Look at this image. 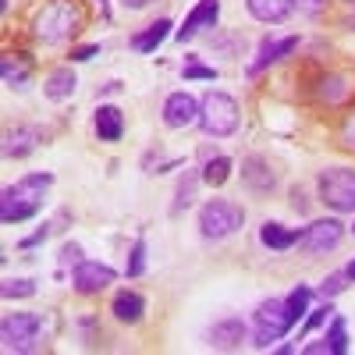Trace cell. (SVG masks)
<instances>
[{"mask_svg": "<svg viewBox=\"0 0 355 355\" xmlns=\"http://www.w3.org/2000/svg\"><path fill=\"white\" fill-rule=\"evenodd\" d=\"M50 189H53V174H46V171H36V174L18 178L15 185L4 189V199H0V220H4V224L33 220V217L43 210Z\"/></svg>", "mask_w": 355, "mask_h": 355, "instance_id": "obj_1", "label": "cell"}, {"mask_svg": "<svg viewBox=\"0 0 355 355\" xmlns=\"http://www.w3.org/2000/svg\"><path fill=\"white\" fill-rule=\"evenodd\" d=\"M82 25H85V11L75 4V0H53V4H46L36 21H33V36L46 46L53 43H64L71 40L75 33H82Z\"/></svg>", "mask_w": 355, "mask_h": 355, "instance_id": "obj_2", "label": "cell"}, {"mask_svg": "<svg viewBox=\"0 0 355 355\" xmlns=\"http://www.w3.org/2000/svg\"><path fill=\"white\" fill-rule=\"evenodd\" d=\"M239 100L220 93V89H210L202 100H199V128L210 135V139H227L239 132Z\"/></svg>", "mask_w": 355, "mask_h": 355, "instance_id": "obj_3", "label": "cell"}, {"mask_svg": "<svg viewBox=\"0 0 355 355\" xmlns=\"http://www.w3.org/2000/svg\"><path fill=\"white\" fill-rule=\"evenodd\" d=\"M245 224V210L231 199H210L199 206V234L206 242H220L227 234L242 231Z\"/></svg>", "mask_w": 355, "mask_h": 355, "instance_id": "obj_4", "label": "cell"}, {"mask_svg": "<svg viewBox=\"0 0 355 355\" xmlns=\"http://www.w3.org/2000/svg\"><path fill=\"white\" fill-rule=\"evenodd\" d=\"M295 327V316L288 309V299H266L256 316H252V345L256 348H270Z\"/></svg>", "mask_w": 355, "mask_h": 355, "instance_id": "obj_5", "label": "cell"}, {"mask_svg": "<svg viewBox=\"0 0 355 355\" xmlns=\"http://www.w3.org/2000/svg\"><path fill=\"white\" fill-rule=\"evenodd\" d=\"M0 341L4 352H36L43 341V316L40 313H8L0 320Z\"/></svg>", "mask_w": 355, "mask_h": 355, "instance_id": "obj_6", "label": "cell"}, {"mask_svg": "<svg viewBox=\"0 0 355 355\" xmlns=\"http://www.w3.org/2000/svg\"><path fill=\"white\" fill-rule=\"evenodd\" d=\"M320 202L338 214H355V171L352 167H327L316 174Z\"/></svg>", "mask_w": 355, "mask_h": 355, "instance_id": "obj_7", "label": "cell"}, {"mask_svg": "<svg viewBox=\"0 0 355 355\" xmlns=\"http://www.w3.org/2000/svg\"><path fill=\"white\" fill-rule=\"evenodd\" d=\"M345 239V224L338 217H327V220H313L309 227H302V239L299 245L309 252V256H323V252H334Z\"/></svg>", "mask_w": 355, "mask_h": 355, "instance_id": "obj_8", "label": "cell"}, {"mask_svg": "<svg viewBox=\"0 0 355 355\" xmlns=\"http://www.w3.org/2000/svg\"><path fill=\"white\" fill-rule=\"evenodd\" d=\"M114 281H117V274H114V266H107V263L82 259L78 266H71V284H75L78 295H96V291L110 288Z\"/></svg>", "mask_w": 355, "mask_h": 355, "instance_id": "obj_9", "label": "cell"}, {"mask_svg": "<svg viewBox=\"0 0 355 355\" xmlns=\"http://www.w3.org/2000/svg\"><path fill=\"white\" fill-rule=\"evenodd\" d=\"M217 18H220V0H199V4L185 15L182 28H174V40L178 43H189V40H196L202 33V28H214Z\"/></svg>", "mask_w": 355, "mask_h": 355, "instance_id": "obj_10", "label": "cell"}, {"mask_svg": "<svg viewBox=\"0 0 355 355\" xmlns=\"http://www.w3.org/2000/svg\"><path fill=\"white\" fill-rule=\"evenodd\" d=\"M164 125L167 128H189V125H199V100L192 93H171L164 100Z\"/></svg>", "mask_w": 355, "mask_h": 355, "instance_id": "obj_11", "label": "cell"}, {"mask_svg": "<svg viewBox=\"0 0 355 355\" xmlns=\"http://www.w3.org/2000/svg\"><path fill=\"white\" fill-rule=\"evenodd\" d=\"M295 46H299V36H284V40H274V36H266L263 43H259V50H256V57L249 61V68H245V75L249 78H256V75H263L270 64H277L281 57H288Z\"/></svg>", "mask_w": 355, "mask_h": 355, "instance_id": "obj_12", "label": "cell"}, {"mask_svg": "<svg viewBox=\"0 0 355 355\" xmlns=\"http://www.w3.org/2000/svg\"><path fill=\"white\" fill-rule=\"evenodd\" d=\"M43 142V132L36 125H18V128H8L4 132V157L8 160H21L36 150Z\"/></svg>", "mask_w": 355, "mask_h": 355, "instance_id": "obj_13", "label": "cell"}, {"mask_svg": "<svg viewBox=\"0 0 355 355\" xmlns=\"http://www.w3.org/2000/svg\"><path fill=\"white\" fill-rule=\"evenodd\" d=\"M242 182L249 185V192L266 196V192L277 189V174L270 171V164H266L263 157H249V160L242 164Z\"/></svg>", "mask_w": 355, "mask_h": 355, "instance_id": "obj_14", "label": "cell"}, {"mask_svg": "<svg viewBox=\"0 0 355 355\" xmlns=\"http://www.w3.org/2000/svg\"><path fill=\"white\" fill-rule=\"evenodd\" d=\"M245 341V320L239 316H227V320H217L210 327V348H220V352H234Z\"/></svg>", "mask_w": 355, "mask_h": 355, "instance_id": "obj_15", "label": "cell"}, {"mask_svg": "<svg viewBox=\"0 0 355 355\" xmlns=\"http://www.w3.org/2000/svg\"><path fill=\"white\" fill-rule=\"evenodd\" d=\"M245 11L263 25H281L284 18H291L295 0H245Z\"/></svg>", "mask_w": 355, "mask_h": 355, "instance_id": "obj_16", "label": "cell"}, {"mask_svg": "<svg viewBox=\"0 0 355 355\" xmlns=\"http://www.w3.org/2000/svg\"><path fill=\"white\" fill-rule=\"evenodd\" d=\"M93 128H96V135L103 142H121V135H125V114L117 110L114 103H100V110L93 117Z\"/></svg>", "mask_w": 355, "mask_h": 355, "instance_id": "obj_17", "label": "cell"}, {"mask_svg": "<svg viewBox=\"0 0 355 355\" xmlns=\"http://www.w3.org/2000/svg\"><path fill=\"white\" fill-rule=\"evenodd\" d=\"M75 85H78V75H75L68 64H64V68H53V71L43 78V96H46V100H53V103L71 100Z\"/></svg>", "mask_w": 355, "mask_h": 355, "instance_id": "obj_18", "label": "cell"}, {"mask_svg": "<svg viewBox=\"0 0 355 355\" xmlns=\"http://www.w3.org/2000/svg\"><path fill=\"white\" fill-rule=\"evenodd\" d=\"M171 18H157V21H150L146 28H139V33L128 40L132 43V50H139V53H157V46L171 36Z\"/></svg>", "mask_w": 355, "mask_h": 355, "instance_id": "obj_19", "label": "cell"}, {"mask_svg": "<svg viewBox=\"0 0 355 355\" xmlns=\"http://www.w3.org/2000/svg\"><path fill=\"white\" fill-rule=\"evenodd\" d=\"M299 239H302V231L284 227V224H277V220H266V224L259 227V242H263L266 249H274V252H288L291 245H299Z\"/></svg>", "mask_w": 355, "mask_h": 355, "instance_id": "obj_20", "label": "cell"}, {"mask_svg": "<svg viewBox=\"0 0 355 355\" xmlns=\"http://www.w3.org/2000/svg\"><path fill=\"white\" fill-rule=\"evenodd\" d=\"M110 313H114V320H121V323H139L142 320V313H146V299L139 291H117L114 295V302H110Z\"/></svg>", "mask_w": 355, "mask_h": 355, "instance_id": "obj_21", "label": "cell"}, {"mask_svg": "<svg viewBox=\"0 0 355 355\" xmlns=\"http://www.w3.org/2000/svg\"><path fill=\"white\" fill-rule=\"evenodd\" d=\"M199 182H202V174H196V171H185L182 178H178V189H174V202H171V217H182V214L189 210V206H192Z\"/></svg>", "mask_w": 355, "mask_h": 355, "instance_id": "obj_22", "label": "cell"}, {"mask_svg": "<svg viewBox=\"0 0 355 355\" xmlns=\"http://www.w3.org/2000/svg\"><path fill=\"white\" fill-rule=\"evenodd\" d=\"M202 157H206V160H202V171H199V174H202V182L210 185V189H220L227 178H231L234 164H231L227 157H220V153H210V150H206Z\"/></svg>", "mask_w": 355, "mask_h": 355, "instance_id": "obj_23", "label": "cell"}, {"mask_svg": "<svg viewBox=\"0 0 355 355\" xmlns=\"http://www.w3.org/2000/svg\"><path fill=\"white\" fill-rule=\"evenodd\" d=\"M0 78H4L8 89H25L28 85V64L21 57H0Z\"/></svg>", "mask_w": 355, "mask_h": 355, "instance_id": "obj_24", "label": "cell"}, {"mask_svg": "<svg viewBox=\"0 0 355 355\" xmlns=\"http://www.w3.org/2000/svg\"><path fill=\"white\" fill-rule=\"evenodd\" d=\"M327 348L331 355H345L348 352V334H345V316H331V327H327Z\"/></svg>", "mask_w": 355, "mask_h": 355, "instance_id": "obj_25", "label": "cell"}, {"mask_svg": "<svg viewBox=\"0 0 355 355\" xmlns=\"http://www.w3.org/2000/svg\"><path fill=\"white\" fill-rule=\"evenodd\" d=\"M146 274V239H135L128 249V263H125V277H142Z\"/></svg>", "mask_w": 355, "mask_h": 355, "instance_id": "obj_26", "label": "cell"}, {"mask_svg": "<svg viewBox=\"0 0 355 355\" xmlns=\"http://www.w3.org/2000/svg\"><path fill=\"white\" fill-rule=\"evenodd\" d=\"M334 316V306H331V299H323V306H316V309H309L306 313V327H302V338L309 334V331H316V327H323Z\"/></svg>", "mask_w": 355, "mask_h": 355, "instance_id": "obj_27", "label": "cell"}, {"mask_svg": "<svg viewBox=\"0 0 355 355\" xmlns=\"http://www.w3.org/2000/svg\"><path fill=\"white\" fill-rule=\"evenodd\" d=\"M182 78L185 82H196V78H206V82H214L217 78V68H206L199 57H189V61L182 64Z\"/></svg>", "mask_w": 355, "mask_h": 355, "instance_id": "obj_28", "label": "cell"}, {"mask_svg": "<svg viewBox=\"0 0 355 355\" xmlns=\"http://www.w3.org/2000/svg\"><path fill=\"white\" fill-rule=\"evenodd\" d=\"M36 295V281L18 277V281H4V299H33Z\"/></svg>", "mask_w": 355, "mask_h": 355, "instance_id": "obj_29", "label": "cell"}, {"mask_svg": "<svg viewBox=\"0 0 355 355\" xmlns=\"http://www.w3.org/2000/svg\"><path fill=\"white\" fill-rule=\"evenodd\" d=\"M345 277H348L345 270H334L327 281L316 288V295H320V299H334V295H341V291H345Z\"/></svg>", "mask_w": 355, "mask_h": 355, "instance_id": "obj_30", "label": "cell"}, {"mask_svg": "<svg viewBox=\"0 0 355 355\" xmlns=\"http://www.w3.org/2000/svg\"><path fill=\"white\" fill-rule=\"evenodd\" d=\"M82 263V245L78 242H64L61 245V266H78Z\"/></svg>", "mask_w": 355, "mask_h": 355, "instance_id": "obj_31", "label": "cell"}, {"mask_svg": "<svg viewBox=\"0 0 355 355\" xmlns=\"http://www.w3.org/2000/svg\"><path fill=\"white\" fill-rule=\"evenodd\" d=\"M341 146L355 153V110L345 117V125H341Z\"/></svg>", "mask_w": 355, "mask_h": 355, "instance_id": "obj_32", "label": "cell"}, {"mask_svg": "<svg viewBox=\"0 0 355 355\" xmlns=\"http://www.w3.org/2000/svg\"><path fill=\"white\" fill-rule=\"evenodd\" d=\"M96 53H100V43H85V46L71 50V61H75V64H82V61H93Z\"/></svg>", "mask_w": 355, "mask_h": 355, "instance_id": "obj_33", "label": "cell"}, {"mask_svg": "<svg viewBox=\"0 0 355 355\" xmlns=\"http://www.w3.org/2000/svg\"><path fill=\"white\" fill-rule=\"evenodd\" d=\"M50 231H53V227H50V224H43V227H40L36 234H28V239H21L18 245H21V249H36L40 242H46V234H50Z\"/></svg>", "mask_w": 355, "mask_h": 355, "instance_id": "obj_34", "label": "cell"}, {"mask_svg": "<svg viewBox=\"0 0 355 355\" xmlns=\"http://www.w3.org/2000/svg\"><path fill=\"white\" fill-rule=\"evenodd\" d=\"M295 8L306 11V15H320L323 8H327V0H295Z\"/></svg>", "mask_w": 355, "mask_h": 355, "instance_id": "obj_35", "label": "cell"}, {"mask_svg": "<svg viewBox=\"0 0 355 355\" xmlns=\"http://www.w3.org/2000/svg\"><path fill=\"white\" fill-rule=\"evenodd\" d=\"M302 352H306V355H320V352H331V348H327V338H323V341H313V345H306Z\"/></svg>", "mask_w": 355, "mask_h": 355, "instance_id": "obj_36", "label": "cell"}, {"mask_svg": "<svg viewBox=\"0 0 355 355\" xmlns=\"http://www.w3.org/2000/svg\"><path fill=\"white\" fill-rule=\"evenodd\" d=\"M153 0H121V8H128V11H142V8H150Z\"/></svg>", "mask_w": 355, "mask_h": 355, "instance_id": "obj_37", "label": "cell"}, {"mask_svg": "<svg viewBox=\"0 0 355 355\" xmlns=\"http://www.w3.org/2000/svg\"><path fill=\"white\" fill-rule=\"evenodd\" d=\"M291 206H295V210H299V214H306V199H302V192H299V189L291 192Z\"/></svg>", "mask_w": 355, "mask_h": 355, "instance_id": "obj_38", "label": "cell"}, {"mask_svg": "<svg viewBox=\"0 0 355 355\" xmlns=\"http://www.w3.org/2000/svg\"><path fill=\"white\" fill-rule=\"evenodd\" d=\"M345 274H348V277H352V281H355V259H352V263H348V266H345Z\"/></svg>", "mask_w": 355, "mask_h": 355, "instance_id": "obj_39", "label": "cell"}, {"mask_svg": "<svg viewBox=\"0 0 355 355\" xmlns=\"http://www.w3.org/2000/svg\"><path fill=\"white\" fill-rule=\"evenodd\" d=\"M100 8H103V15L110 18V4H107V0H100Z\"/></svg>", "mask_w": 355, "mask_h": 355, "instance_id": "obj_40", "label": "cell"}, {"mask_svg": "<svg viewBox=\"0 0 355 355\" xmlns=\"http://www.w3.org/2000/svg\"><path fill=\"white\" fill-rule=\"evenodd\" d=\"M352 231H355V227H352Z\"/></svg>", "mask_w": 355, "mask_h": 355, "instance_id": "obj_41", "label": "cell"}]
</instances>
